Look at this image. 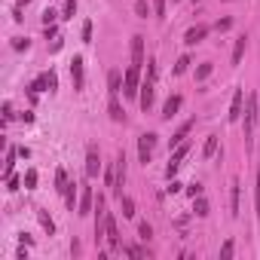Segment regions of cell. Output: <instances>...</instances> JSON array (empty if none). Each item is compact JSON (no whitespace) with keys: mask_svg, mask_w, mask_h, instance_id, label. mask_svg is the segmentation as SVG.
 <instances>
[{"mask_svg":"<svg viewBox=\"0 0 260 260\" xmlns=\"http://www.w3.org/2000/svg\"><path fill=\"white\" fill-rule=\"evenodd\" d=\"M132 64H135V68L144 64V37H141V34L132 37Z\"/></svg>","mask_w":260,"mask_h":260,"instance_id":"30bf717a","label":"cell"},{"mask_svg":"<svg viewBox=\"0 0 260 260\" xmlns=\"http://www.w3.org/2000/svg\"><path fill=\"white\" fill-rule=\"evenodd\" d=\"M141 68H135V64H128V71H125V77H122V95H128V98H138V89H141Z\"/></svg>","mask_w":260,"mask_h":260,"instance_id":"3957f363","label":"cell"},{"mask_svg":"<svg viewBox=\"0 0 260 260\" xmlns=\"http://www.w3.org/2000/svg\"><path fill=\"white\" fill-rule=\"evenodd\" d=\"M187 68H190V58H187V55H181V58H178V64H175V74H184Z\"/></svg>","mask_w":260,"mask_h":260,"instance_id":"1f68e13d","label":"cell"},{"mask_svg":"<svg viewBox=\"0 0 260 260\" xmlns=\"http://www.w3.org/2000/svg\"><path fill=\"white\" fill-rule=\"evenodd\" d=\"M181 104H184V98H181V95H172V98L166 101V107H162V119H172V116L181 110Z\"/></svg>","mask_w":260,"mask_h":260,"instance_id":"5bb4252c","label":"cell"},{"mask_svg":"<svg viewBox=\"0 0 260 260\" xmlns=\"http://www.w3.org/2000/svg\"><path fill=\"white\" fill-rule=\"evenodd\" d=\"M208 77H211V61H205V64H199V68H196V80H199V83H202V80H208Z\"/></svg>","mask_w":260,"mask_h":260,"instance_id":"cb8c5ba5","label":"cell"},{"mask_svg":"<svg viewBox=\"0 0 260 260\" xmlns=\"http://www.w3.org/2000/svg\"><path fill=\"white\" fill-rule=\"evenodd\" d=\"M193 208H196V214H199V217H205V214H208V202H205L202 196H196V199H193Z\"/></svg>","mask_w":260,"mask_h":260,"instance_id":"d4e9b609","label":"cell"},{"mask_svg":"<svg viewBox=\"0 0 260 260\" xmlns=\"http://www.w3.org/2000/svg\"><path fill=\"white\" fill-rule=\"evenodd\" d=\"M34 187H37V172L28 169V172H25V190H34Z\"/></svg>","mask_w":260,"mask_h":260,"instance_id":"484cf974","label":"cell"},{"mask_svg":"<svg viewBox=\"0 0 260 260\" xmlns=\"http://www.w3.org/2000/svg\"><path fill=\"white\" fill-rule=\"evenodd\" d=\"M190 128H193V119H187V122H184V125L178 128V132H175V138H172V144H181V141H184V138L190 135Z\"/></svg>","mask_w":260,"mask_h":260,"instance_id":"44dd1931","label":"cell"},{"mask_svg":"<svg viewBox=\"0 0 260 260\" xmlns=\"http://www.w3.org/2000/svg\"><path fill=\"white\" fill-rule=\"evenodd\" d=\"M4 119H13V107H10V101L4 104Z\"/></svg>","mask_w":260,"mask_h":260,"instance_id":"ab89813d","label":"cell"},{"mask_svg":"<svg viewBox=\"0 0 260 260\" xmlns=\"http://www.w3.org/2000/svg\"><path fill=\"white\" fill-rule=\"evenodd\" d=\"M122 184H125V153H119L116 159H113V193L116 196H122Z\"/></svg>","mask_w":260,"mask_h":260,"instance_id":"ba28073f","label":"cell"},{"mask_svg":"<svg viewBox=\"0 0 260 260\" xmlns=\"http://www.w3.org/2000/svg\"><path fill=\"white\" fill-rule=\"evenodd\" d=\"M37 220H40V226H43V230H46V233H49V236H52V233H55V223H52V217H49V214H46V211H43V208H40V211H37Z\"/></svg>","mask_w":260,"mask_h":260,"instance_id":"ffe728a7","label":"cell"},{"mask_svg":"<svg viewBox=\"0 0 260 260\" xmlns=\"http://www.w3.org/2000/svg\"><path fill=\"white\" fill-rule=\"evenodd\" d=\"M260 122V101L257 95H248V110H245V144L254 141V125Z\"/></svg>","mask_w":260,"mask_h":260,"instance_id":"7a4b0ae2","label":"cell"},{"mask_svg":"<svg viewBox=\"0 0 260 260\" xmlns=\"http://www.w3.org/2000/svg\"><path fill=\"white\" fill-rule=\"evenodd\" d=\"M107 89H110V95H119V71L107 74Z\"/></svg>","mask_w":260,"mask_h":260,"instance_id":"7402d4cb","label":"cell"},{"mask_svg":"<svg viewBox=\"0 0 260 260\" xmlns=\"http://www.w3.org/2000/svg\"><path fill=\"white\" fill-rule=\"evenodd\" d=\"M208 31H211L208 25H193V28L184 34V43H187V46H199V43L208 37Z\"/></svg>","mask_w":260,"mask_h":260,"instance_id":"9c48e42d","label":"cell"},{"mask_svg":"<svg viewBox=\"0 0 260 260\" xmlns=\"http://www.w3.org/2000/svg\"><path fill=\"white\" fill-rule=\"evenodd\" d=\"M92 211V187H83V196H80V214H89Z\"/></svg>","mask_w":260,"mask_h":260,"instance_id":"2e32d148","label":"cell"},{"mask_svg":"<svg viewBox=\"0 0 260 260\" xmlns=\"http://www.w3.org/2000/svg\"><path fill=\"white\" fill-rule=\"evenodd\" d=\"M122 254H128V257H144V248H138V245H122Z\"/></svg>","mask_w":260,"mask_h":260,"instance_id":"4316f807","label":"cell"},{"mask_svg":"<svg viewBox=\"0 0 260 260\" xmlns=\"http://www.w3.org/2000/svg\"><path fill=\"white\" fill-rule=\"evenodd\" d=\"M135 7H138V16H141V19H147V16H150V7H147V0H135Z\"/></svg>","mask_w":260,"mask_h":260,"instance_id":"f546056e","label":"cell"},{"mask_svg":"<svg viewBox=\"0 0 260 260\" xmlns=\"http://www.w3.org/2000/svg\"><path fill=\"white\" fill-rule=\"evenodd\" d=\"M214 153H217V135H208V141H205V147H202V156L211 159Z\"/></svg>","mask_w":260,"mask_h":260,"instance_id":"ac0fdd59","label":"cell"},{"mask_svg":"<svg viewBox=\"0 0 260 260\" xmlns=\"http://www.w3.org/2000/svg\"><path fill=\"white\" fill-rule=\"evenodd\" d=\"M74 13H77V0H68V4H64V16H61V19H74Z\"/></svg>","mask_w":260,"mask_h":260,"instance_id":"4dcf8cb0","label":"cell"},{"mask_svg":"<svg viewBox=\"0 0 260 260\" xmlns=\"http://www.w3.org/2000/svg\"><path fill=\"white\" fill-rule=\"evenodd\" d=\"M254 205H257V217H260V172H257V187H254Z\"/></svg>","mask_w":260,"mask_h":260,"instance_id":"e575fe53","label":"cell"},{"mask_svg":"<svg viewBox=\"0 0 260 260\" xmlns=\"http://www.w3.org/2000/svg\"><path fill=\"white\" fill-rule=\"evenodd\" d=\"M83 40H86V43H92V22H86V25H83Z\"/></svg>","mask_w":260,"mask_h":260,"instance_id":"74e56055","label":"cell"},{"mask_svg":"<svg viewBox=\"0 0 260 260\" xmlns=\"http://www.w3.org/2000/svg\"><path fill=\"white\" fill-rule=\"evenodd\" d=\"M110 119H113V122H125V110L119 107L116 95H110Z\"/></svg>","mask_w":260,"mask_h":260,"instance_id":"9a60e30c","label":"cell"},{"mask_svg":"<svg viewBox=\"0 0 260 260\" xmlns=\"http://www.w3.org/2000/svg\"><path fill=\"white\" fill-rule=\"evenodd\" d=\"M187 153H190V144H187V141H181V144H178V150L172 153L169 166H166V178H175V175H178V169H181V162L187 159Z\"/></svg>","mask_w":260,"mask_h":260,"instance_id":"52a82bcc","label":"cell"},{"mask_svg":"<svg viewBox=\"0 0 260 260\" xmlns=\"http://www.w3.org/2000/svg\"><path fill=\"white\" fill-rule=\"evenodd\" d=\"M58 89V80H55V74L49 71V74H40L31 86H28V92H31V98H37V92H55Z\"/></svg>","mask_w":260,"mask_h":260,"instance_id":"277c9868","label":"cell"},{"mask_svg":"<svg viewBox=\"0 0 260 260\" xmlns=\"http://www.w3.org/2000/svg\"><path fill=\"white\" fill-rule=\"evenodd\" d=\"M55 19H58V13H55V10H46V13H43V25H52Z\"/></svg>","mask_w":260,"mask_h":260,"instance_id":"d590c367","label":"cell"},{"mask_svg":"<svg viewBox=\"0 0 260 260\" xmlns=\"http://www.w3.org/2000/svg\"><path fill=\"white\" fill-rule=\"evenodd\" d=\"M68 187H71V181H68V172H64V169H58V172H55V190H58V193H64Z\"/></svg>","mask_w":260,"mask_h":260,"instance_id":"d6986e66","label":"cell"},{"mask_svg":"<svg viewBox=\"0 0 260 260\" xmlns=\"http://www.w3.org/2000/svg\"><path fill=\"white\" fill-rule=\"evenodd\" d=\"M98 169H101L98 150H95V147H89V150H86V178H95V175H98Z\"/></svg>","mask_w":260,"mask_h":260,"instance_id":"7c38bea8","label":"cell"},{"mask_svg":"<svg viewBox=\"0 0 260 260\" xmlns=\"http://www.w3.org/2000/svg\"><path fill=\"white\" fill-rule=\"evenodd\" d=\"M242 101H245V92L236 89V92H233V104H230V122L242 119Z\"/></svg>","mask_w":260,"mask_h":260,"instance_id":"4fadbf2b","label":"cell"},{"mask_svg":"<svg viewBox=\"0 0 260 260\" xmlns=\"http://www.w3.org/2000/svg\"><path fill=\"white\" fill-rule=\"evenodd\" d=\"M245 46H248V37H239V40H236V46H233V64H239V61H242Z\"/></svg>","mask_w":260,"mask_h":260,"instance_id":"e0dca14e","label":"cell"},{"mask_svg":"<svg viewBox=\"0 0 260 260\" xmlns=\"http://www.w3.org/2000/svg\"><path fill=\"white\" fill-rule=\"evenodd\" d=\"M153 95H156V58L147 61V77H144V83H141V89H138V104H141V110H150V107H153Z\"/></svg>","mask_w":260,"mask_h":260,"instance_id":"6da1fadb","label":"cell"},{"mask_svg":"<svg viewBox=\"0 0 260 260\" xmlns=\"http://www.w3.org/2000/svg\"><path fill=\"white\" fill-rule=\"evenodd\" d=\"M153 13L156 16H166V0H153Z\"/></svg>","mask_w":260,"mask_h":260,"instance_id":"8d00e7d4","label":"cell"},{"mask_svg":"<svg viewBox=\"0 0 260 260\" xmlns=\"http://www.w3.org/2000/svg\"><path fill=\"white\" fill-rule=\"evenodd\" d=\"M153 150H156V135H153V132H144V135L138 138V159L147 166V162L153 159Z\"/></svg>","mask_w":260,"mask_h":260,"instance_id":"5b68a950","label":"cell"},{"mask_svg":"<svg viewBox=\"0 0 260 260\" xmlns=\"http://www.w3.org/2000/svg\"><path fill=\"white\" fill-rule=\"evenodd\" d=\"M187 193H190L193 199H196V196H202V184H190V187H187Z\"/></svg>","mask_w":260,"mask_h":260,"instance_id":"f35d334b","label":"cell"},{"mask_svg":"<svg viewBox=\"0 0 260 260\" xmlns=\"http://www.w3.org/2000/svg\"><path fill=\"white\" fill-rule=\"evenodd\" d=\"M138 236H141V239H144V242H147V239H150V236H153V226H150V223H147V220H144V223H138Z\"/></svg>","mask_w":260,"mask_h":260,"instance_id":"83f0119b","label":"cell"},{"mask_svg":"<svg viewBox=\"0 0 260 260\" xmlns=\"http://www.w3.org/2000/svg\"><path fill=\"white\" fill-rule=\"evenodd\" d=\"M230 28H233V19H220V22L214 25V31H220V34H223V31H230Z\"/></svg>","mask_w":260,"mask_h":260,"instance_id":"836d02e7","label":"cell"},{"mask_svg":"<svg viewBox=\"0 0 260 260\" xmlns=\"http://www.w3.org/2000/svg\"><path fill=\"white\" fill-rule=\"evenodd\" d=\"M71 80H74V89H77V92H80L83 83H86V80H83V58H80V55H74V61H71Z\"/></svg>","mask_w":260,"mask_h":260,"instance_id":"8fae6325","label":"cell"},{"mask_svg":"<svg viewBox=\"0 0 260 260\" xmlns=\"http://www.w3.org/2000/svg\"><path fill=\"white\" fill-rule=\"evenodd\" d=\"M119 202H122V214L125 217H135V202L128 199V196H119Z\"/></svg>","mask_w":260,"mask_h":260,"instance_id":"603a6c76","label":"cell"},{"mask_svg":"<svg viewBox=\"0 0 260 260\" xmlns=\"http://www.w3.org/2000/svg\"><path fill=\"white\" fill-rule=\"evenodd\" d=\"M233 214H239V181H233Z\"/></svg>","mask_w":260,"mask_h":260,"instance_id":"d6a6232c","label":"cell"},{"mask_svg":"<svg viewBox=\"0 0 260 260\" xmlns=\"http://www.w3.org/2000/svg\"><path fill=\"white\" fill-rule=\"evenodd\" d=\"M104 239H107V245H110V251H122V242H119V230H116V217L107 211V217H104Z\"/></svg>","mask_w":260,"mask_h":260,"instance_id":"8992f818","label":"cell"},{"mask_svg":"<svg viewBox=\"0 0 260 260\" xmlns=\"http://www.w3.org/2000/svg\"><path fill=\"white\" fill-rule=\"evenodd\" d=\"M230 257H233V239H226L220 248V260H230Z\"/></svg>","mask_w":260,"mask_h":260,"instance_id":"f1b7e54d","label":"cell"}]
</instances>
